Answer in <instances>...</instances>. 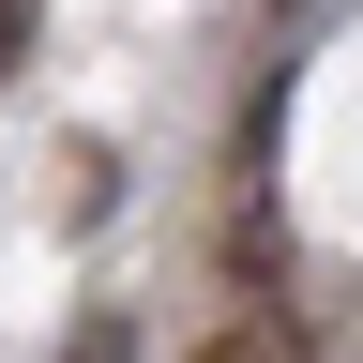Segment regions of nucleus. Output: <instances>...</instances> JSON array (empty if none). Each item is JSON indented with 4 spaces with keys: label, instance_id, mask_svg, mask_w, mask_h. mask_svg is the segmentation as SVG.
<instances>
[{
    "label": "nucleus",
    "instance_id": "7ed1b4c3",
    "mask_svg": "<svg viewBox=\"0 0 363 363\" xmlns=\"http://www.w3.org/2000/svg\"><path fill=\"white\" fill-rule=\"evenodd\" d=\"M30 61V0H0V76H16Z\"/></svg>",
    "mask_w": 363,
    "mask_h": 363
},
{
    "label": "nucleus",
    "instance_id": "f257e3e1",
    "mask_svg": "<svg viewBox=\"0 0 363 363\" xmlns=\"http://www.w3.org/2000/svg\"><path fill=\"white\" fill-rule=\"evenodd\" d=\"M182 363H303V318H288V303H242L227 333H197Z\"/></svg>",
    "mask_w": 363,
    "mask_h": 363
},
{
    "label": "nucleus",
    "instance_id": "f03ea898",
    "mask_svg": "<svg viewBox=\"0 0 363 363\" xmlns=\"http://www.w3.org/2000/svg\"><path fill=\"white\" fill-rule=\"evenodd\" d=\"M61 363H136V318H121V303H91L76 333H61Z\"/></svg>",
    "mask_w": 363,
    "mask_h": 363
}]
</instances>
